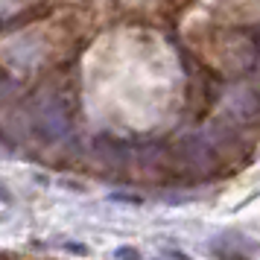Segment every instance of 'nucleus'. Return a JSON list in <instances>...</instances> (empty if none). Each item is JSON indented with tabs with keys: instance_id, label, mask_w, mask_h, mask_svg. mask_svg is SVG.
Masks as SVG:
<instances>
[{
	"instance_id": "f257e3e1",
	"label": "nucleus",
	"mask_w": 260,
	"mask_h": 260,
	"mask_svg": "<svg viewBox=\"0 0 260 260\" xmlns=\"http://www.w3.org/2000/svg\"><path fill=\"white\" fill-rule=\"evenodd\" d=\"M225 260H243V257H225Z\"/></svg>"
}]
</instances>
